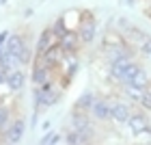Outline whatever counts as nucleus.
I'll use <instances>...</instances> for the list:
<instances>
[{
	"instance_id": "obj_1",
	"label": "nucleus",
	"mask_w": 151,
	"mask_h": 145,
	"mask_svg": "<svg viewBox=\"0 0 151 145\" xmlns=\"http://www.w3.org/2000/svg\"><path fill=\"white\" fill-rule=\"evenodd\" d=\"M95 35H97L95 17H93L88 11H84V15H82V22H80V26H78V37H80V44H93Z\"/></svg>"
},
{
	"instance_id": "obj_2",
	"label": "nucleus",
	"mask_w": 151,
	"mask_h": 145,
	"mask_svg": "<svg viewBox=\"0 0 151 145\" xmlns=\"http://www.w3.org/2000/svg\"><path fill=\"white\" fill-rule=\"evenodd\" d=\"M60 61H63V50L58 46H52L43 54H35V65H43V67H50V70L60 65Z\"/></svg>"
},
{
	"instance_id": "obj_3",
	"label": "nucleus",
	"mask_w": 151,
	"mask_h": 145,
	"mask_svg": "<svg viewBox=\"0 0 151 145\" xmlns=\"http://www.w3.org/2000/svg\"><path fill=\"white\" fill-rule=\"evenodd\" d=\"M78 46H80V37L76 28H69L63 37H58V48L63 50V54H76Z\"/></svg>"
},
{
	"instance_id": "obj_4",
	"label": "nucleus",
	"mask_w": 151,
	"mask_h": 145,
	"mask_svg": "<svg viewBox=\"0 0 151 145\" xmlns=\"http://www.w3.org/2000/svg\"><path fill=\"white\" fill-rule=\"evenodd\" d=\"M24 132H26V121H24V117H17V119L11 121V126L6 128V132L2 134V139L6 143H19L22 136H24Z\"/></svg>"
},
{
	"instance_id": "obj_5",
	"label": "nucleus",
	"mask_w": 151,
	"mask_h": 145,
	"mask_svg": "<svg viewBox=\"0 0 151 145\" xmlns=\"http://www.w3.org/2000/svg\"><path fill=\"white\" fill-rule=\"evenodd\" d=\"M52 46H58V37H56V33H54L52 26H50V28L41 30V35L37 39V46H35V54H43V52L50 50Z\"/></svg>"
},
{
	"instance_id": "obj_6",
	"label": "nucleus",
	"mask_w": 151,
	"mask_h": 145,
	"mask_svg": "<svg viewBox=\"0 0 151 145\" xmlns=\"http://www.w3.org/2000/svg\"><path fill=\"white\" fill-rule=\"evenodd\" d=\"M127 126H129V132L132 134H142V132H151V126H149V117L145 113H132L127 119Z\"/></svg>"
},
{
	"instance_id": "obj_7",
	"label": "nucleus",
	"mask_w": 151,
	"mask_h": 145,
	"mask_svg": "<svg viewBox=\"0 0 151 145\" xmlns=\"http://www.w3.org/2000/svg\"><path fill=\"white\" fill-rule=\"evenodd\" d=\"M88 113H91V117L93 119H99V121H108L112 117V104L108 100H95V104L91 106V110H88Z\"/></svg>"
},
{
	"instance_id": "obj_8",
	"label": "nucleus",
	"mask_w": 151,
	"mask_h": 145,
	"mask_svg": "<svg viewBox=\"0 0 151 145\" xmlns=\"http://www.w3.org/2000/svg\"><path fill=\"white\" fill-rule=\"evenodd\" d=\"M60 63H63V70H65V85H69V80L80 70V63H78V59H76V54H63V61H60Z\"/></svg>"
},
{
	"instance_id": "obj_9",
	"label": "nucleus",
	"mask_w": 151,
	"mask_h": 145,
	"mask_svg": "<svg viewBox=\"0 0 151 145\" xmlns=\"http://www.w3.org/2000/svg\"><path fill=\"white\" fill-rule=\"evenodd\" d=\"M52 72L50 67H43V65H32V74H30V78L35 85H50L52 82Z\"/></svg>"
},
{
	"instance_id": "obj_10",
	"label": "nucleus",
	"mask_w": 151,
	"mask_h": 145,
	"mask_svg": "<svg viewBox=\"0 0 151 145\" xmlns=\"http://www.w3.org/2000/svg\"><path fill=\"white\" fill-rule=\"evenodd\" d=\"M129 115H132L129 104H125V102H114V104H112V117H110V119H114L116 123H127Z\"/></svg>"
},
{
	"instance_id": "obj_11",
	"label": "nucleus",
	"mask_w": 151,
	"mask_h": 145,
	"mask_svg": "<svg viewBox=\"0 0 151 145\" xmlns=\"http://www.w3.org/2000/svg\"><path fill=\"white\" fill-rule=\"evenodd\" d=\"M0 59H2V70H4V74H9L13 70H19V67L24 65L22 61H19L17 54H11V52H6V50H0Z\"/></svg>"
},
{
	"instance_id": "obj_12",
	"label": "nucleus",
	"mask_w": 151,
	"mask_h": 145,
	"mask_svg": "<svg viewBox=\"0 0 151 145\" xmlns=\"http://www.w3.org/2000/svg\"><path fill=\"white\" fill-rule=\"evenodd\" d=\"M132 57H123V59H114V61H110V76L114 80H121V76L125 74V70H127V65L132 63Z\"/></svg>"
},
{
	"instance_id": "obj_13",
	"label": "nucleus",
	"mask_w": 151,
	"mask_h": 145,
	"mask_svg": "<svg viewBox=\"0 0 151 145\" xmlns=\"http://www.w3.org/2000/svg\"><path fill=\"white\" fill-rule=\"evenodd\" d=\"M71 130H78V132H86V130H93L91 128V119L84 115V110H78L71 115Z\"/></svg>"
},
{
	"instance_id": "obj_14",
	"label": "nucleus",
	"mask_w": 151,
	"mask_h": 145,
	"mask_svg": "<svg viewBox=\"0 0 151 145\" xmlns=\"http://www.w3.org/2000/svg\"><path fill=\"white\" fill-rule=\"evenodd\" d=\"M24 82H26V76L22 70H13L6 74V82L4 85L11 89V91H19V89H24Z\"/></svg>"
},
{
	"instance_id": "obj_15",
	"label": "nucleus",
	"mask_w": 151,
	"mask_h": 145,
	"mask_svg": "<svg viewBox=\"0 0 151 145\" xmlns=\"http://www.w3.org/2000/svg\"><path fill=\"white\" fill-rule=\"evenodd\" d=\"M24 44H26V39H24L22 35H9V37H6V44L0 48V50H6V52L17 54V57H19V52H22ZM19 61H22V59H19Z\"/></svg>"
},
{
	"instance_id": "obj_16",
	"label": "nucleus",
	"mask_w": 151,
	"mask_h": 145,
	"mask_svg": "<svg viewBox=\"0 0 151 145\" xmlns=\"http://www.w3.org/2000/svg\"><path fill=\"white\" fill-rule=\"evenodd\" d=\"M106 57L114 61V59H123V57H132V50H127L125 44H116V46H106Z\"/></svg>"
},
{
	"instance_id": "obj_17",
	"label": "nucleus",
	"mask_w": 151,
	"mask_h": 145,
	"mask_svg": "<svg viewBox=\"0 0 151 145\" xmlns=\"http://www.w3.org/2000/svg\"><path fill=\"white\" fill-rule=\"evenodd\" d=\"M127 85H134V87L147 89V85H149V76H147V72L142 70V67H138V70L134 72V76L129 78V82H127Z\"/></svg>"
},
{
	"instance_id": "obj_18",
	"label": "nucleus",
	"mask_w": 151,
	"mask_h": 145,
	"mask_svg": "<svg viewBox=\"0 0 151 145\" xmlns=\"http://www.w3.org/2000/svg\"><path fill=\"white\" fill-rule=\"evenodd\" d=\"M11 121H13L11 108H9V106H4V104H0V134H4V132H6V128L11 126Z\"/></svg>"
},
{
	"instance_id": "obj_19",
	"label": "nucleus",
	"mask_w": 151,
	"mask_h": 145,
	"mask_svg": "<svg viewBox=\"0 0 151 145\" xmlns=\"http://www.w3.org/2000/svg\"><path fill=\"white\" fill-rule=\"evenodd\" d=\"M95 95L93 93H82L80 98H78V102H76V108L78 110H91V106L95 104Z\"/></svg>"
},
{
	"instance_id": "obj_20",
	"label": "nucleus",
	"mask_w": 151,
	"mask_h": 145,
	"mask_svg": "<svg viewBox=\"0 0 151 145\" xmlns=\"http://www.w3.org/2000/svg\"><path fill=\"white\" fill-rule=\"evenodd\" d=\"M125 87V93H127V98L129 100H134V102H138L142 98V93H145V89H140V87H134V85H123Z\"/></svg>"
},
{
	"instance_id": "obj_21",
	"label": "nucleus",
	"mask_w": 151,
	"mask_h": 145,
	"mask_svg": "<svg viewBox=\"0 0 151 145\" xmlns=\"http://www.w3.org/2000/svg\"><path fill=\"white\" fill-rule=\"evenodd\" d=\"M52 30L56 33V37H63L67 30H69V26L65 24V17H58L56 22H54V26H52Z\"/></svg>"
},
{
	"instance_id": "obj_22",
	"label": "nucleus",
	"mask_w": 151,
	"mask_h": 145,
	"mask_svg": "<svg viewBox=\"0 0 151 145\" xmlns=\"http://www.w3.org/2000/svg\"><path fill=\"white\" fill-rule=\"evenodd\" d=\"M138 67H140V65L136 63V61H132V63L127 65V70H125V74L121 76V80H119V82H123V85H127V82H129V78H132V76H134V72L138 70Z\"/></svg>"
},
{
	"instance_id": "obj_23",
	"label": "nucleus",
	"mask_w": 151,
	"mask_h": 145,
	"mask_svg": "<svg viewBox=\"0 0 151 145\" xmlns=\"http://www.w3.org/2000/svg\"><path fill=\"white\" fill-rule=\"evenodd\" d=\"M116 44H125L119 35H114V33H108V35L104 37V48L106 46H116Z\"/></svg>"
},
{
	"instance_id": "obj_24",
	"label": "nucleus",
	"mask_w": 151,
	"mask_h": 145,
	"mask_svg": "<svg viewBox=\"0 0 151 145\" xmlns=\"http://www.w3.org/2000/svg\"><path fill=\"white\" fill-rule=\"evenodd\" d=\"M65 143H69V145H76V143H82V134L78 132V130H71L69 134L65 136Z\"/></svg>"
},
{
	"instance_id": "obj_25",
	"label": "nucleus",
	"mask_w": 151,
	"mask_h": 145,
	"mask_svg": "<svg viewBox=\"0 0 151 145\" xmlns=\"http://www.w3.org/2000/svg\"><path fill=\"white\" fill-rule=\"evenodd\" d=\"M138 104L142 106V108H147V110H151V93L145 89V93H142V98L138 100Z\"/></svg>"
},
{
	"instance_id": "obj_26",
	"label": "nucleus",
	"mask_w": 151,
	"mask_h": 145,
	"mask_svg": "<svg viewBox=\"0 0 151 145\" xmlns=\"http://www.w3.org/2000/svg\"><path fill=\"white\" fill-rule=\"evenodd\" d=\"M54 134H56V132H52V130H50V132H45L43 136H41V143H43V145H50L52 139H54Z\"/></svg>"
},
{
	"instance_id": "obj_27",
	"label": "nucleus",
	"mask_w": 151,
	"mask_h": 145,
	"mask_svg": "<svg viewBox=\"0 0 151 145\" xmlns=\"http://www.w3.org/2000/svg\"><path fill=\"white\" fill-rule=\"evenodd\" d=\"M6 37H9V33H6V30H2V33H0V48H2V46L6 44Z\"/></svg>"
},
{
	"instance_id": "obj_28",
	"label": "nucleus",
	"mask_w": 151,
	"mask_h": 145,
	"mask_svg": "<svg viewBox=\"0 0 151 145\" xmlns=\"http://www.w3.org/2000/svg\"><path fill=\"white\" fill-rule=\"evenodd\" d=\"M2 82H6V74H4V72H0V85H2Z\"/></svg>"
},
{
	"instance_id": "obj_29",
	"label": "nucleus",
	"mask_w": 151,
	"mask_h": 145,
	"mask_svg": "<svg viewBox=\"0 0 151 145\" xmlns=\"http://www.w3.org/2000/svg\"><path fill=\"white\" fill-rule=\"evenodd\" d=\"M147 15H149V17H151V4H149V9H147Z\"/></svg>"
},
{
	"instance_id": "obj_30",
	"label": "nucleus",
	"mask_w": 151,
	"mask_h": 145,
	"mask_svg": "<svg viewBox=\"0 0 151 145\" xmlns=\"http://www.w3.org/2000/svg\"><path fill=\"white\" fill-rule=\"evenodd\" d=\"M0 72H4V70H2V59H0Z\"/></svg>"
},
{
	"instance_id": "obj_31",
	"label": "nucleus",
	"mask_w": 151,
	"mask_h": 145,
	"mask_svg": "<svg viewBox=\"0 0 151 145\" xmlns=\"http://www.w3.org/2000/svg\"><path fill=\"white\" fill-rule=\"evenodd\" d=\"M147 91H149V93H151V85H147Z\"/></svg>"
},
{
	"instance_id": "obj_32",
	"label": "nucleus",
	"mask_w": 151,
	"mask_h": 145,
	"mask_svg": "<svg viewBox=\"0 0 151 145\" xmlns=\"http://www.w3.org/2000/svg\"><path fill=\"white\" fill-rule=\"evenodd\" d=\"M127 4H134V0H127Z\"/></svg>"
},
{
	"instance_id": "obj_33",
	"label": "nucleus",
	"mask_w": 151,
	"mask_h": 145,
	"mask_svg": "<svg viewBox=\"0 0 151 145\" xmlns=\"http://www.w3.org/2000/svg\"><path fill=\"white\" fill-rule=\"evenodd\" d=\"M4 2H6V0H0V4H4Z\"/></svg>"
},
{
	"instance_id": "obj_34",
	"label": "nucleus",
	"mask_w": 151,
	"mask_h": 145,
	"mask_svg": "<svg viewBox=\"0 0 151 145\" xmlns=\"http://www.w3.org/2000/svg\"><path fill=\"white\" fill-rule=\"evenodd\" d=\"M149 2H151V0H149Z\"/></svg>"
},
{
	"instance_id": "obj_35",
	"label": "nucleus",
	"mask_w": 151,
	"mask_h": 145,
	"mask_svg": "<svg viewBox=\"0 0 151 145\" xmlns=\"http://www.w3.org/2000/svg\"><path fill=\"white\" fill-rule=\"evenodd\" d=\"M149 57H151V54H149Z\"/></svg>"
}]
</instances>
